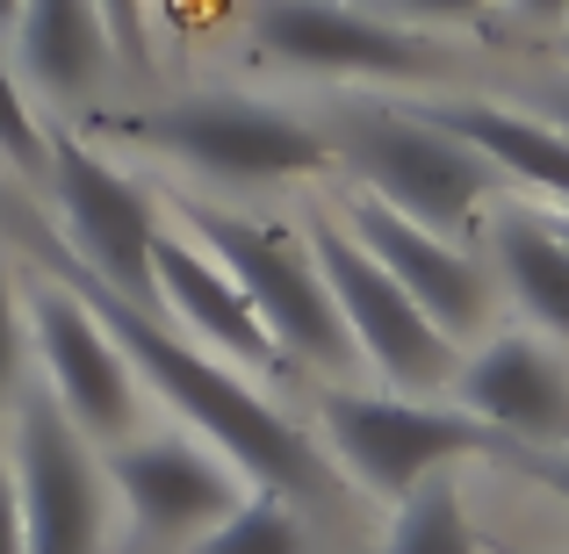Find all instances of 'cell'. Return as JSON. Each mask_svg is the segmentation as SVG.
Segmentation results:
<instances>
[{"mask_svg":"<svg viewBox=\"0 0 569 554\" xmlns=\"http://www.w3.org/2000/svg\"><path fill=\"white\" fill-rule=\"evenodd\" d=\"M43 266H58V274H66L72 289L94 303V318L109 324V339L123 346V361H130V374H138L144 396L167 403L173 425H188L194 440H209L252 490H274V497L303 504L310 518L347 504L353 483L332 469V454H325V446L310 440L296 417H281L274 396H267V389L252 382L246 367L202 353L194 339L173 332L159 310L130 303V295H116V289H101V281L87 274V266H72L58 245L43 252Z\"/></svg>","mask_w":569,"mask_h":554,"instance_id":"cell-1","label":"cell"},{"mask_svg":"<svg viewBox=\"0 0 569 554\" xmlns=\"http://www.w3.org/2000/svg\"><path fill=\"white\" fill-rule=\"evenodd\" d=\"M123 138L144 144L159 167H181L194 194H260L332 167L318 115L281 109V101H260V94H231V87L152 101L123 123Z\"/></svg>","mask_w":569,"mask_h":554,"instance_id":"cell-2","label":"cell"},{"mask_svg":"<svg viewBox=\"0 0 569 554\" xmlns=\"http://www.w3.org/2000/svg\"><path fill=\"white\" fill-rule=\"evenodd\" d=\"M167 209L194 245H209L217 266L246 289L252 318L267 324V339L281 346L289 367H318V374L353 367V339H347V324H339V303H332V289H325L318 252H310L303 231L267 223V216H252V209L223 202V194H194V188H181Z\"/></svg>","mask_w":569,"mask_h":554,"instance_id":"cell-3","label":"cell"},{"mask_svg":"<svg viewBox=\"0 0 569 554\" xmlns=\"http://www.w3.org/2000/svg\"><path fill=\"white\" fill-rule=\"evenodd\" d=\"M325 144H332V167H347L361 194L403 209L426 231H461V223L483 209V194L498 173L455 138L440 130L426 109H397V101H368L347 94L318 115Z\"/></svg>","mask_w":569,"mask_h":554,"instance_id":"cell-4","label":"cell"},{"mask_svg":"<svg viewBox=\"0 0 569 554\" xmlns=\"http://www.w3.org/2000/svg\"><path fill=\"white\" fill-rule=\"evenodd\" d=\"M325 454L368 497H411L426 475H447L455 461H505L512 440L469 417L461 403H426L403 389H325L318 403Z\"/></svg>","mask_w":569,"mask_h":554,"instance_id":"cell-5","label":"cell"},{"mask_svg":"<svg viewBox=\"0 0 569 554\" xmlns=\"http://www.w3.org/2000/svg\"><path fill=\"white\" fill-rule=\"evenodd\" d=\"M0 440H8L29 554H109L116 490H109V469H101V446L72 425L66 403L37 374H22Z\"/></svg>","mask_w":569,"mask_h":554,"instance_id":"cell-6","label":"cell"},{"mask_svg":"<svg viewBox=\"0 0 569 554\" xmlns=\"http://www.w3.org/2000/svg\"><path fill=\"white\" fill-rule=\"evenodd\" d=\"M43 194H51V209H58L66 260L87 266L101 289H116V295L152 310V245H159V231H167L159 194L144 188L123 159L87 144L80 130H51Z\"/></svg>","mask_w":569,"mask_h":554,"instance_id":"cell-7","label":"cell"},{"mask_svg":"<svg viewBox=\"0 0 569 554\" xmlns=\"http://www.w3.org/2000/svg\"><path fill=\"white\" fill-rule=\"evenodd\" d=\"M303 238H310V252H318V274H325V289H332V303H339V324H347V339H353V361H368L389 389H403V396H440V389H455L461 346L382 274L376 252L339 216H325V209L303 216Z\"/></svg>","mask_w":569,"mask_h":554,"instance_id":"cell-8","label":"cell"},{"mask_svg":"<svg viewBox=\"0 0 569 554\" xmlns=\"http://www.w3.org/2000/svg\"><path fill=\"white\" fill-rule=\"evenodd\" d=\"M22 324H29V361H37V382L66 403V417L87 432L94 446L138 432V374H130L123 346L109 339V324L94 318L80 289H72L58 266H37L22 274Z\"/></svg>","mask_w":569,"mask_h":554,"instance_id":"cell-9","label":"cell"},{"mask_svg":"<svg viewBox=\"0 0 569 554\" xmlns=\"http://www.w3.org/2000/svg\"><path fill=\"white\" fill-rule=\"evenodd\" d=\"M246 37L260 58L318 80H432L447 66L432 37L353 0H246Z\"/></svg>","mask_w":569,"mask_h":554,"instance_id":"cell-10","label":"cell"},{"mask_svg":"<svg viewBox=\"0 0 569 554\" xmlns=\"http://www.w3.org/2000/svg\"><path fill=\"white\" fill-rule=\"evenodd\" d=\"M101 469H109V490L130 512V526H138L144 541H159V547H194L252 490L246 475H238L209 440H194L188 425L123 432V440L101 446Z\"/></svg>","mask_w":569,"mask_h":554,"instance_id":"cell-11","label":"cell"},{"mask_svg":"<svg viewBox=\"0 0 569 554\" xmlns=\"http://www.w3.org/2000/svg\"><path fill=\"white\" fill-rule=\"evenodd\" d=\"M339 223L376 252V266L455 339V346L490 324V274L461 245H447V231H426V223H411L403 209L376 202V194H353V202L339 209Z\"/></svg>","mask_w":569,"mask_h":554,"instance_id":"cell-12","label":"cell"},{"mask_svg":"<svg viewBox=\"0 0 569 554\" xmlns=\"http://www.w3.org/2000/svg\"><path fill=\"white\" fill-rule=\"evenodd\" d=\"M152 310L173 324L181 339H194L202 353L246 367V374H281V346L267 339V324L252 318L246 289L217 266V252L194 245L181 223H167L152 245Z\"/></svg>","mask_w":569,"mask_h":554,"instance_id":"cell-13","label":"cell"},{"mask_svg":"<svg viewBox=\"0 0 569 554\" xmlns=\"http://www.w3.org/2000/svg\"><path fill=\"white\" fill-rule=\"evenodd\" d=\"M455 403L512 446H562L569 440V367L527 332H505L490 346H476L455 367Z\"/></svg>","mask_w":569,"mask_h":554,"instance_id":"cell-14","label":"cell"},{"mask_svg":"<svg viewBox=\"0 0 569 554\" xmlns=\"http://www.w3.org/2000/svg\"><path fill=\"white\" fill-rule=\"evenodd\" d=\"M8 58L29 101H94L109 72L123 66L101 22V0H22L8 29Z\"/></svg>","mask_w":569,"mask_h":554,"instance_id":"cell-15","label":"cell"},{"mask_svg":"<svg viewBox=\"0 0 569 554\" xmlns=\"http://www.w3.org/2000/svg\"><path fill=\"white\" fill-rule=\"evenodd\" d=\"M426 115L440 130H455L490 173H505V181H519L533 194H556L569 209V130L562 123L498 109V101H426Z\"/></svg>","mask_w":569,"mask_h":554,"instance_id":"cell-16","label":"cell"},{"mask_svg":"<svg viewBox=\"0 0 569 554\" xmlns=\"http://www.w3.org/2000/svg\"><path fill=\"white\" fill-rule=\"evenodd\" d=\"M490 245H498V274L519 295V310L569 346V238H562V223L512 209V216H498Z\"/></svg>","mask_w":569,"mask_h":554,"instance_id":"cell-17","label":"cell"},{"mask_svg":"<svg viewBox=\"0 0 569 554\" xmlns=\"http://www.w3.org/2000/svg\"><path fill=\"white\" fill-rule=\"evenodd\" d=\"M188 554H310V512L274 490H246Z\"/></svg>","mask_w":569,"mask_h":554,"instance_id":"cell-18","label":"cell"},{"mask_svg":"<svg viewBox=\"0 0 569 554\" xmlns=\"http://www.w3.org/2000/svg\"><path fill=\"white\" fill-rule=\"evenodd\" d=\"M382 554H483L469 533V512H461V483L455 469L426 475L411 497H397V518H389Z\"/></svg>","mask_w":569,"mask_h":554,"instance_id":"cell-19","label":"cell"},{"mask_svg":"<svg viewBox=\"0 0 569 554\" xmlns=\"http://www.w3.org/2000/svg\"><path fill=\"white\" fill-rule=\"evenodd\" d=\"M43 159H51V123L37 115L22 72L8 58V37H0V167L14 181H43Z\"/></svg>","mask_w":569,"mask_h":554,"instance_id":"cell-20","label":"cell"},{"mask_svg":"<svg viewBox=\"0 0 569 554\" xmlns=\"http://www.w3.org/2000/svg\"><path fill=\"white\" fill-rule=\"evenodd\" d=\"M22 367H29V324H22V281H14V266L0 260V411H8V396L22 389Z\"/></svg>","mask_w":569,"mask_h":554,"instance_id":"cell-21","label":"cell"},{"mask_svg":"<svg viewBox=\"0 0 569 554\" xmlns=\"http://www.w3.org/2000/svg\"><path fill=\"white\" fill-rule=\"evenodd\" d=\"M101 22H109V37H116V58H123V66H152V8H144V0H101Z\"/></svg>","mask_w":569,"mask_h":554,"instance_id":"cell-22","label":"cell"},{"mask_svg":"<svg viewBox=\"0 0 569 554\" xmlns=\"http://www.w3.org/2000/svg\"><path fill=\"white\" fill-rule=\"evenodd\" d=\"M505 461H512L519 475H533L541 490H556V497L569 504V440H562V446H512Z\"/></svg>","mask_w":569,"mask_h":554,"instance_id":"cell-23","label":"cell"},{"mask_svg":"<svg viewBox=\"0 0 569 554\" xmlns=\"http://www.w3.org/2000/svg\"><path fill=\"white\" fill-rule=\"evenodd\" d=\"M0 554H29L22 497H14V469H8V440H0Z\"/></svg>","mask_w":569,"mask_h":554,"instance_id":"cell-24","label":"cell"},{"mask_svg":"<svg viewBox=\"0 0 569 554\" xmlns=\"http://www.w3.org/2000/svg\"><path fill=\"white\" fill-rule=\"evenodd\" d=\"M397 14H418V22H476L490 0H389Z\"/></svg>","mask_w":569,"mask_h":554,"instance_id":"cell-25","label":"cell"},{"mask_svg":"<svg viewBox=\"0 0 569 554\" xmlns=\"http://www.w3.org/2000/svg\"><path fill=\"white\" fill-rule=\"evenodd\" d=\"M519 14H527V22H562L569 14V0H512Z\"/></svg>","mask_w":569,"mask_h":554,"instance_id":"cell-26","label":"cell"},{"mask_svg":"<svg viewBox=\"0 0 569 554\" xmlns=\"http://www.w3.org/2000/svg\"><path fill=\"white\" fill-rule=\"evenodd\" d=\"M14 8H22V0H0V37L14 29Z\"/></svg>","mask_w":569,"mask_h":554,"instance_id":"cell-27","label":"cell"},{"mask_svg":"<svg viewBox=\"0 0 569 554\" xmlns=\"http://www.w3.org/2000/svg\"><path fill=\"white\" fill-rule=\"evenodd\" d=\"M556 123L569 130V87H556Z\"/></svg>","mask_w":569,"mask_h":554,"instance_id":"cell-28","label":"cell"},{"mask_svg":"<svg viewBox=\"0 0 569 554\" xmlns=\"http://www.w3.org/2000/svg\"><path fill=\"white\" fill-rule=\"evenodd\" d=\"M556 223H562V238H569V209H562V216H556Z\"/></svg>","mask_w":569,"mask_h":554,"instance_id":"cell-29","label":"cell"},{"mask_svg":"<svg viewBox=\"0 0 569 554\" xmlns=\"http://www.w3.org/2000/svg\"><path fill=\"white\" fill-rule=\"evenodd\" d=\"M562 37H569V14H562Z\"/></svg>","mask_w":569,"mask_h":554,"instance_id":"cell-30","label":"cell"}]
</instances>
